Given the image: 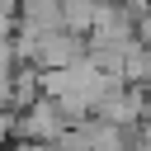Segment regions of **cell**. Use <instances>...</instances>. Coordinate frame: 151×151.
Returning a JSON list of instances; mask_svg holds the SVG:
<instances>
[{
	"label": "cell",
	"instance_id": "1",
	"mask_svg": "<svg viewBox=\"0 0 151 151\" xmlns=\"http://www.w3.org/2000/svg\"><path fill=\"white\" fill-rule=\"evenodd\" d=\"M61 127H66V118L52 94H38L28 109H14V137H24V142H57Z\"/></svg>",
	"mask_w": 151,
	"mask_h": 151
},
{
	"label": "cell",
	"instance_id": "2",
	"mask_svg": "<svg viewBox=\"0 0 151 151\" xmlns=\"http://www.w3.org/2000/svg\"><path fill=\"white\" fill-rule=\"evenodd\" d=\"M85 52H90V33H76V28H52V33L42 38L38 66H42V71H52V66H76Z\"/></svg>",
	"mask_w": 151,
	"mask_h": 151
},
{
	"label": "cell",
	"instance_id": "3",
	"mask_svg": "<svg viewBox=\"0 0 151 151\" xmlns=\"http://www.w3.org/2000/svg\"><path fill=\"white\" fill-rule=\"evenodd\" d=\"M85 132H90V151H142L137 146V123H109V118H85Z\"/></svg>",
	"mask_w": 151,
	"mask_h": 151
},
{
	"label": "cell",
	"instance_id": "4",
	"mask_svg": "<svg viewBox=\"0 0 151 151\" xmlns=\"http://www.w3.org/2000/svg\"><path fill=\"white\" fill-rule=\"evenodd\" d=\"M42 66H28V61H19L14 66V76H9V109H28L38 94H42Z\"/></svg>",
	"mask_w": 151,
	"mask_h": 151
},
{
	"label": "cell",
	"instance_id": "5",
	"mask_svg": "<svg viewBox=\"0 0 151 151\" xmlns=\"http://www.w3.org/2000/svg\"><path fill=\"white\" fill-rule=\"evenodd\" d=\"M19 24L42 28V33L66 28V24H61V0H19Z\"/></svg>",
	"mask_w": 151,
	"mask_h": 151
},
{
	"label": "cell",
	"instance_id": "6",
	"mask_svg": "<svg viewBox=\"0 0 151 151\" xmlns=\"http://www.w3.org/2000/svg\"><path fill=\"white\" fill-rule=\"evenodd\" d=\"M123 80H127V85H146V80H151V47H146L142 38H132V42L123 47Z\"/></svg>",
	"mask_w": 151,
	"mask_h": 151
},
{
	"label": "cell",
	"instance_id": "7",
	"mask_svg": "<svg viewBox=\"0 0 151 151\" xmlns=\"http://www.w3.org/2000/svg\"><path fill=\"white\" fill-rule=\"evenodd\" d=\"M94 9H99V0H61V24L76 28V33H90L94 28Z\"/></svg>",
	"mask_w": 151,
	"mask_h": 151
},
{
	"label": "cell",
	"instance_id": "8",
	"mask_svg": "<svg viewBox=\"0 0 151 151\" xmlns=\"http://www.w3.org/2000/svg\"><path fill=\"white\" fill-rule=\"evenodd\" d=\"M52 151H90V132H85V123H66L61 137L52 142Z\"/></svg>",
	"mask_w": 151,
	"mask_h": 151
},
{
	"label": "cell",
	"instance_id": "9",
	"mask_svg": "<svg viewBox=\"0 0 151 151\" xmlns=\"http://www.w3.org/2000/svg\"><path fill=\"white\" fill-rule=\"evenodd\" d=\"M137 38L151 47V14H142V19H137Z\"/></svg>",
	"mask_w": 151,
	"mask_h": 151
},
{
	"label": "cell",
	"instance_id": "10",
	"mask_svg": "<svg viewBox=\"0 0 151 151\" xmlns=\"http://www.w3.org/2000/svg\"><path fill=\"white\" fill-rule=\"evenodd\" d=\"M5 5H19V0H5Z\"/></svg>",
	"mask_w": 151,
	"mask_h": 151
}]
</instances>
